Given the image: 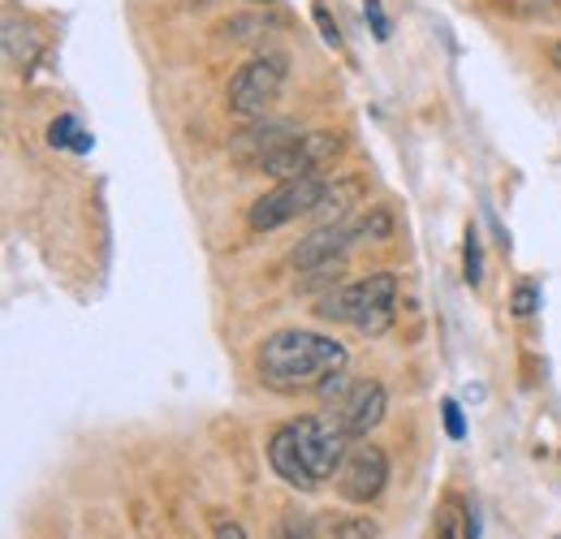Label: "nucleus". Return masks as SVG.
Listing matches in <instances>:
<instances>
[{
  "mask_svg": "<svg viewBox=\"0 0 561 539\" xmlns=\"http://www.w3.org/2000/svg\"><path fill=\"white\" fill-rule=\"evenodd\" d=\"M462 277H466V285H479V281H484V255H479V237H475V229H466V246H462Z\"/></svg>",
  "mask_w": 561,
  "mask_h": 539,
  "instance_id": "12",
  "label": "nucleus"
},
{
  "mask_svg": "<svg viewBox=\"0 0 561 539\" xmlns=\"http://www.w3.org/2000/svg\"><path fill=\"white\" fill-rule=\"evenodd\" d=\"M350 389H354V380H350V376H345V367H341V371H333V376H325V380H320V389H316V393H320L325 402H333V406H337V402H341Z\"/></svg>",
  "mask_w": 561,
  "mask_h": 539,
  "instance_id": "15",
  "label": "nucleus"
},
{
  "mask_svg": "<svg viewBox=\"0 0 561 539\" xmlns=\"http://www.w3.org/2000/svg\"><path fill=\"white\" fill-rule=\"evenodd\" d=\"M341 147H345V138L337 134V130H312V134H294V138H285L268 160H264V173H272V177H307V173H320L325 164H333L337 156H341Z\"/></svg>",
  "mask_w": 561,
  "mask_h": 539,
  "instance_id": "5",
  "label": "nucleus"
},
{
  "mask_svg": "<svg viewBox=\"0 0 561 539\" xmlns=\"http://www.w3.org/2000/svg\"><path fill=\"white\" fill-rule=\"evenodd\" d=\"M497 9L510 17H549L553 13L549 0H497Z\"/></svg>",
  "mask_w": 561,
  "mask_h": 539,
  "instance_id": "13",
  "label": "nucleus"
},
{
  "mask_svg": "<svg viewBox=\"0 0 561 539\" xmlns=\"http://www.w3.org/2000/svg\"><path fill=\"white\" fill-rule=\"evenodd\" d=\"M325 177L320 173H307V177H285L277 191H268L264 199H255V208H251V229H281V224H290V220H298V216H312L316 212V204H320V195H325Z\"/></svg>",
  "mask_w": 561,
  "mask_h": 539,
  "instance_id": "6",
  "label": "nucleus"
},
{
  "mask_svg": "<svg viewBox=\"0 0 561 539\" xmlns=\"http://www.w3.org/2000/svg\"><path fill=\"white\" fill-rule=\"evenodd\" d=\"M48 143H52V147L92 151V134H87V130H78V121H74V117H57V121L48 125Z\"/></svg>",
  "mask_w": 561,
  "mask_h": 539,
  "instance_id": "10",
  "label": "nucleus"
},
{
  "mask_svg": "<svg viewBox=\"0 0 561 539\" xmlns=\"http://www.w3.org/2000/svg\"><path fill=\"white\" fill-rule=\"evenodd\" d=\"M341 367H345V345H337L325 332H307V328H281V332L264 336V345L255 354L259 380L277 393L320 389V380Z\"/></svg>",
  "mask_w": 561,
  "mask_h": 539,
  "instance_id": "2",
  "label": "nucleus"
},
{
  "mask_svg": "<svg viewBox=\"0 0 561 539\" xmlns=\"http://www.w3.org/2000/svg\"><path fill=\"white\" fill-rule=\"evenodd\" d=\"M285 70H290V61L281 57V52H264V57H251L233 78H229V112H237V117H264L268 108L277 105V96H281V87H285Z\"/></svg>",
  "mask_w": 561,
  "mask_h": 539,
  "instance_id": "4",
  "label": "nucleus"
},
{
  "mask_svg": "<svg viewBox=\"0 0 561 539\" xmlns=\"http://www.w3.org/2000/svg\"><path fill=\"white\" fill-rule=\"evenodd\" d=\"M363 17L371 22L376 39H389V30H393V26H389V13L380 9V0H363Z\"/></svg>",
  "mask_w": 561,
  "mask_h": 539,
  "instance_id": "18",
  "label": "nucleus"
},
{
  "mask_svg": "<svg viewBox=\"0 0 561 539\" xmlns=\"http://www.w3.org/2000/svg\"><path fill=\"white\" fill-rule=\"evenodd\" d=\"M385 384L380 380H354V389L337 402L333 411L341 415V424L350 436H367V431L376 428L380 419H385Z\"/></svg>",
  "mask_w": 561,
  "mask_h": 539,
  "instance_id": "9",
  "label": "nucleus"
},
{
  "mask_svg": "<svg viewBox=\"0 0 561 539\" xmlns=\"http://www.w3.org/2000/svg\"><path fill=\"white\" fill-rule=\"evenodd\" d=\"M441 411H446V431L453 436V440H462V436H466V424H462V411H458V402H446Z\"/></svg>",
  "mask_w": 561,
  "mask_h": 539,
  "instance_id": "19",
  "label": "nucleus"
},
{
  "mask_svg": "<svg viewBox=\"0 0 561 539\" xmlns=\"http://www.w3.org/2000/svg\"><path fill=\"white\" fill-rule=\"evenodd\" d=\"M316 316L329 323H350L363 336H380L398 316V277L393 272H371L363 281L337 285L316 298Z\"/></svg>",
  "mask_w": 561,
  "mask_h": 539,
  "instance_id": "3",
  "label": "nucleus"
},
{
  "mask_svg": "<svg viewBox=\"0 0 561 539\" xmlns=\"http://www.w3.org/2000/svg\"><path fill=\"white\" fill-rule=\"evenodd\" d=\"M298 130L290 125V121H264L259 117V125H251V130H242V134H233L229 138V156L242 164V169H264V160L285 143V138H294Z\"/></svg>",
  "mask_w": 561,
  "mask_h": 539,
  "instance_id": "8",
  "label": "nucleus"
},
{
  "mask_svg": "<svg viewBox=\"0 0 561 539\" xmlns=\"http://www.w3.org/2000/svg\"><path fill=\"white\" fill-rule=\"evenodd\" d=\"M329 539H371L376 536V527L367 523V518H345V514H333V523H329Z\"/></svg>",
  "mask_w": 561,
  "mask_h": 539,
  "instance_id": "11",
  "label": "nucleus"
},
{
  "mask_svg": "<svg viewBox=\"0 0 561 539\" xmlns=\"http://www.w3.org/2000/svg\"><path fill=\"white\" fill-rule=\"evenodd\" d=\"M553 65H558V70H561V39H558V44H553Z\"/></svg>",
  "mask_w": 561,
  "mask_h": 539,
  "instance_id": "21",
  "label": "nucleus"
},
{
  "mask_svg": "<svg viewBox=\"0 0 561 539\" xmlns=\"http://www.w3.org/2000/svg\"><path fill=\"white\" fill-rule=\"evenodd\" d=\"M312 17H316V26H320V35H325V44L329 48H341V26L333 22V13H329V4H316L312 9Z\"/></svg>",
  "mask_w": 561,
  "mask_h": 539,
  "instance_id": "16",
  "label": "nucleus"
},
{
  "mask_svg": "<svg viewBox=\"0 0 561 539\" xmlns=\"http://www.w3.org/2000/svg\"><path fill=\"white\" fill-rule=\"evenodd\" d=\"M536 307H540V294H536V285H519V290H514V303H510V311H514L519 320H527Z\"/></svg>",
  "mask_w": 561,
  "mask_h": 539,
  "instance_id": "17",
  "label": "nucleus"
},
{
  "mask_svg": "<svg viewBox=\"0 0 561 539\" xmlns=\"http://www.w3.org/2000/svg\"><path fill=\"white\" fill-rule=\"evenodd\" d=\"M558 9H561V0H558Z\"/></svg>",
  "mask_w": 561,
  "mask_h": 539,
  "instance_id": "23",
  "label": "nucleus"
},
{
  "mask_svg": "<svg viewBox=\"0 0 561 539\" xmlns=\"http://www.w3.org/2000/svg\"><path fill=\"white\" fill-rule=\"evenodd\" d=\"M385 483H389V457H385V449L358 444V449L345 453V462H341V470H337V488H341V497H345L350 505L376 501V497L385 492Z\"/></svg>",
  "mask_w": 561,
  "mask_h": 539,
  "instance_id": "7",
  "label": "nucleus"
},
{
  "mask_svg": "<svg viewBox=\"0 0 561 539\" xmlns=\"http://www.w3.org/2000/svg\"><path fill=\"white\" fill-rule=\"evenodd\" d=\"M350 440L354 436L345 431L337 411L312 415V419H298V424H281L268 436V462L285 483L312 492L341 470V462L350 453Z\"/></svg>",
  "mask_w": 561,
  "mask_h": 539,
  "instance_id": "1",
  "label": "nucleus"
},
{
  "mask_svg": "<svg viewBox=\"0 0 561 539\" xmlns=\"http://www.w3.org/2000/svg\"><path fill=\"white\" fill-rule=\"evenodd\" d=\"M251 4H277V0H251Z\"/></svg>",
  "mask_w": 561,
  "mask_h": 539,
  "instance_id": "22",
  "label": "nucleus"
},
{
  "mask_svg": "<svg viewBox=\"0 0 561 539\" xmlns=\"http://www.w3.org/2000/svg\"><path fill=\"white\" fill-rule=\"evenodd\" d=\"M212 539H246V531H242L233 518H217V527H212Z\"/></svg>",
  "mask_w": 561,
  "mask_h": 539,
  "instance_id": "20",
  "label": "nucleus"
},
{
  "mask_svg": "<svg viewBox=\"0 0 561 539\" xmlns=\"http://www.w3.org/2000/svg\"><path fill=\"white\" fill-rule=\"evenodd\" d=\"M277 539H316V527H312L307 514H285L277 523Z\"/></svg>",
  "mask_w": 561,
  "mask_h": 539,
  "instance_id": "14",
  "label": "nucleus"
}]
</instances>
